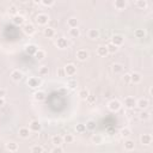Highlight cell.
Segmentation results:
<instances>
[{
  "label": "cell",
  "mask_w": 153,
  "mask_h": 153,
  "mask_svg": "<svg viewBox=\"0 0 153 153\" xmlns=\"http://www.w3.org/2000/svg\"><path fill=\"white\" fill-rule=\"evenodd\" d=\"M124 107L128 109H134L136 107V99L134 97H126L124 98Z\"/></svg>",
  "instance_id": "7"
},
{
  "label": "cell",
  "mask_w": 153,
  "mask_h": 153,
  "mask_svg": "<svg viewBox=\"0 0 153 153\" xmlns=\"http://www.w3.org/2000/svg\"><path fill=\"white\" fill-rule=\"evenodd\" d=\"M86 131H95L96 129V122H95V121H92V120H90V121H87V122H86Z\"/></svg>",
  "instance_id": "33"
},
{
  "label": "cell",
  "mask_w": 153,
  "mask_h": 153,
  "mask_svg": "<svg viewBox=\"0 0 153 153\" xmlns=\"http://www.w3.org/2000/svg\"><path fill=\"white\" fill-rule=\"evenodd\" d=\"M87 58H88V52L87 50H85V49H79L77 52V59L79 61H85Z\"/></svg>",
  "instance_id": "14"
},
{
  "label": "cell",
  "mask_w": 153,
  "mask_h": 153,
  "mask_svg": "<svg viewBox=\"0 0 153 153\" xmlns=\"http://www.w3.org/2000/svg\"><path fill=\"white\" fill-rule=\"evenodd\" d=\"M62 142H63L62 136H60V135H53L52 136V143L53 145H61Z\"/></svg>",
  "instance_id": "28"
},
{
  "label": "cell",
  "mask_w": 153,
  "mask_h": 153,
  "mask_svg": "<svg viewBox=\"0 0 153 153\" xmlns=\"http://www.w3.org/2000/svg\"><path fill=\"white\" fill-rule=\"evenodd\" d=\"M37 50H38V48H37V46H35V44H28V46L25 47V53L29 54V55H35Z\"/></svg>",
  "instance_id": "19"
},
{
  "label": "cell",
  "mask_w": 153,
  "mask_h": 153,
  "mask_svg": "<svg viewBox=\"0 0 153 153\" xmlns=\"http://www.w3.org/2000/svg\"><path fill=\"white\" fill-rule=\"evenodd\" d=\"M67 24H68V27H69V28H78L79 22H78V19H77V18L72 17V18H69V19L67 20Z\"/></svg>",
  "instance_id": "27"
},
{
  "label": "cell",
  "mask_w": 153,
  "mask_h": 153,
  "mask_svg": "<svg viewBox=\"0 0 153 153\" xmlns=\"http://www.w3.org/2000/svg\"><path fill=\"white\" fill-rule=\"evenodd\" d=\"M23 31H24V33H25L27 35L33 36V35L36 33V29H35V27H34V24L27 23V24H24V25H23Z\"/></svg>",
  "instance_id": "4"
},
{
  "label": "cell",
  "mask_w": 153,
  "mask_h": 153,
  "mask_svg": "<svg viewBox=\"0 0 153 153\" xmlns=\"http://www.w3.org/2000/svg\"><path fill=\"white\" fill-rule=\"evenodd\" d=\"M38 74L41 75V77L48 75V74H49V68H48L47 66H42V67H39V69H38Z\"/></svg>",
  "instance_id": "34"
},
{
  "label": "cell",
  "mask_w": 153,
  "mask_h": 153,
  "mask_svg": "<svg viewBox=\"0 0 153 153\" xmlns=\"http://www.w3.org/2000/svg\"><path fill=\"white\" fill-rule=\"evenodd\" d=\"M5 150L9 151V152H17L19 150V146H18V143L11 141V142H7L5 145Z\"/></svg>",
  "instance_id": "12"
},
{
  "label": "cell",
  "mask_w": 153,
  "mask_h": 153,
  "mask_svg": "<svg viewBox=\"0 0 153 153\" xmlns=\"http://www.w3.org/2000/svg\"><path fill=\"white\" fill-rule=\"evenodd\" d=\"M56 47L59 48V49H66L68 47V39L65 38V37H60L56 39Z\"/></svg>",
  "instance_id": "6"
},
{
  "label": "cell",
  "mask_w": 153,
  "mask_h": 153,
  "mask_svg": "<svg viewBox=\"0 0 153 153\" xmlns=\"http://www.w3.org/2000/svg\"><path fill=\"white\" fill-rule=\"evenodd\" d=\"M53 153H61L63 152V148L61 147V145H54V148L52 150Z\"/></svg>",
  "instance_id": "42"
},
{
  "label": "cell",
  "mask_w": 153,
  "mask_h": 153,
  "mask_svg": "<svg viewBox=\"0 0 153 153\" xmlns=\"http://www.w3.org/2000/svg\"><path fill=\"white\" fill-rule=\"evenodd\" d=\"M86 101H87L88 103H93V102L96 101V97H95L93 95H88V97L86 98Z\"/></svg>",
  "instance_id": "47"
},
{
  "label": "cell",
  "mask_w": 153,
  "mask_h": 153,
  "mask_svg": "<svg viewBox=\"0 0 153 153\" xmlns=\"http://www.w3.org/2000/svg\"><path fill=\"white\" fill-rule=\"evenodd\" d=\"M41 84H42L41 79L37 77H31L28 79V86L31 88H37L38 86H41Z\"/></svg>",
  "instance_id": "3"
},
{
  "label": "cell",
  "mask_w": 153,
  "mask_h": 153,
  "mask_svg": "<svg viewBox=\"0 0 153 153\" xmlns=\"http://www.w3.org/2000/svg\"><path fill=\"white\" fill-rule=\"evenodd\" d=\"M4 105H5V99L3 97H0V108L4 107Z\"/></svg>",
  "instance_id": "50"
},
{
  "label": "cell",
  "mask_w": 153,
  "mask_h": 153,
  "mask_svg": "<svg viewBox=\"0 0 153 153\" xmlns=\"http://www.w3.org/2000/svg\"><path fill=\"white\" fill-rule=\"evenodd\" d=\"M150 112L148 111H145V110H142L141 112H140V115H139V118L141 120V121H147L148 118H150Z\"/></svg>",
  "instance_id": "39"
},
{
  "label": "cell",
  "mask_w": 153,
  "mask_h": 153,
  "mask_svg": "<svg viewBox=\"0 0 153 153\" xmlns=\"http://www.w3.org/2000/svg\"><path fill=\"white\" fill-rule=\"evenodd\" d=\"M63 69H65V74L68 77H72L77 73V67L73 65V63H68V65H66L63 67Z\"/></svg>",
  "instance_id": "5"
},
{
  "label": "cell",
  "mask_w": 153,
  "mask_h": 153,
  "mask_svg": "<svg viewBox=\"0 0 153 153\" xmlns=\"http://www.w3.org/2000/svg\"><path fill=\"white\" fill-rule=\"evenodd\" d=\"M62 140H63L65 143H72L74 141V136L72 134H65V135H63V138H62Z\"/></svg>",
  "instance_id": "32"
},
{
  "label": "cell",
  "mask_w": 153,
  "mask_h": 153,
  "mask_svg": "<svg viewBox=\"0 0 153 153\" xmlns=\"http://www.w3.org/2000/svg\"><path fill=\"white\" fill-rule=\"evenodd\" d=\"M44 6H52L54 3H55V0H42L41 1Z\"/></svg>",
  "instance_id": "45"
},
{
  "label": "cell",
  "mask_w": 153,
  "mask_h": 153,
  "mask_svg": "<svg viewBox=\"0 0 153 153\" xmlns=\"http://www.w3.org/2000/svg\"><path fill=\"white\" fill-rule=\"evenodd\" d=\"M69 36L73 38H78L80 36V30L78 28H69Z\"/></svg>",
  "instance_id": "26"
},
{
  "label": "cell",
  "mask_w": 153,
  "mask_h": 153,
  "mask_svg": "<svg viewBox=\"0 0 153 153\" xmlns=\"http://www.w3.org/2000/svg\"><path fill=\"white\" fill-rule=\"evenodd\" d=\"M108 109L112 112H116L121 109V102L117 101V99H111L109 103H108Z\"/></svg>",
  "instance_id": "1"
},
{
  "label": "cell",
  "mask_w": 153,
  "mask_h": 153,
  "mask_svg": "<svg viewBox=\"0 0 153 153\" xmlns=\"http://www.w3.org/2000/svg\"><path fill=\"white\" fill-rule=\"evenodd\" d=\"M148 105H150V102L146 98H140V99L136 101V107H138L139 109H141V110H145Z\"/></svg>",
  "instance_id": "11"
},
{
  "label": "cell",
  "mask_w": 153,
  "mask_h": 153,
  "mask_svg": "<svg viewBox=\"0 0 153 153\" xmlns=\"http://www.w3.org/2000/svg\"><path fill=\"white\" fill-rule=\"evenodd\" d=\"M24 20H25V19H24V17L20 16V14H16V16L12 17V22L16 24V25H23Z\"/></svg>",
  "instance_id": "21"
},
{
  "label": "cell",
  "mask_w": 153,
  "mask_h": 153,
  "mask_svg": "<svg viewBox=\"0 0 153 153\" xmlns=\"http://www.w3.org/2000/svg\"><path fill=\"white\" fill-rule=\"evenodd\" d=\"M88 95H90V92H88L86 88H83V90L79 91V97L82 99H84V101H86V98L88 97Z\"/></svg>",
  "instance_id": "38"
},
{
  "label": "cell",
  "mask_w": 153,
  "mask_h": 153,
  "mask_svg": "<svg viewBox=\"0 0 153 153\" xmlns=\"http://www.w3.org/2000/svg\"><path fill=\"white\" fill-rule=\"evenodd\" d=\"M131 134H132V131L129 129V128L124 127V128H122V129H121V136H122V138H126V139L129 138Z\"/></svg>",
  "instance_id": "29"
},
{
  "label": "cell",
  "mask_w": 153,
  "mask_h": 153,
  "mask_svg": "<svg viewBox=\"0 0 153 153\" xmlns=\"http://www.w3.org/2000/svg\"><path fill=\"white\" fill-rule=\"evenodd\" d=\"M114 6L116 10L122 11L127 7V0H115L114 1Z\"/></svg>",
  "instance_id": "13"
},
{
  "label": "cell",
  "mask_w": 153,
  "mask_h": 153,
  "mask_svg": "<svg viewBox=\"0 0 153 153\" xmlns=\"http://www.w3.org/2000/svg\"><path fill=\"white\" fill-rule=\"evenodd\" d=\"M29 128H30L31 132H39V131H41V128H42V126L37 120H34V121H31V122H30Z\"/></svg>",
  "instance_id": "10"
},
{
  "label": "cell",
  "mask_w": 153,
  "mask_h": 153,
  "mask_svg": "<svg viewBox=\"0 0 153 153\" xmlns=\"http://www.w3.org/2000/svg\"><path fill=\"white\" fill-rule=\"evenodd\" d=\"M11 78L14 80V82H20V80L23 79V73L19 69H13L11 72Z\"/></svg>",
  "instance_id": "15"
},
{
  "label": "cell",
  "mask_w": 153,
  "mask_h": 153,
  "mask_svg": "<svg viewBox=\"0 0 153 153\" xmlns=\"http://www.w3.org/2000/svg\"><path fill=\"white\" fill-rule=\"evenodd\" d=\"M66 74H65V69L63 68H60L59 69V77H65Z\"/></svg>",
  "instance_id": "49"
},
{
  "label": "cell",
  "mask_w": 153,
  "mask_h": 153,
  "mask_svg": "<svg viewBox=\"0 0 153 153\" xmlns=\"http://www.w3.org/2000/svg\"><path fill=\"white\" fill-rule=\"evenodd\" d=\"M6 96V91H5V88H0V97H5Z\"/></svg>",
  "instance_id": "48"
},
{
  "label": "cell",
  "mask_w": 153,
  "mask_h": 153,
  "mask_svg": "<svg viewBox=\"0 0 153 153\" xmlns=\"http://www.w3.org/2000/svg\"><path fill=\"white\" fill-rule=\"evenodd\" d=\"M136 6L141 10H145L147 7V1L146 0H136Z\"/></svg>",
  "instance_id": "40"
},
{
  "label": "cell",
  "mask_w": 153,
  "mask_h": 153,
  "mask_svg": "<svg viewBox=\"0 0 153 153\" xmlns=\"http://www.w3.org/2000/svg\"><path fill=\"white\" fill-rule=\"evenodd\" d=\"M111 69H112V73L118 74V73H121V72L123 71V66L121 65V63H114L112 67H111Z\"/></svg>",
  "instance_id": "25"
},
{
  "label": "cell",
  "mask_w": 153,
  "mask_h": 153,
  "mask_svg": "<svg viewBox=\"0 0 153 153\" xmlns=\"http://www.w3.org/2000/svg\"><path fill=\"white\" fill-rule=\"evenodd\" d=\"M35 56H36V59L37 60H43L44 58H46V52L44 50H42V49H38L37 52H36V54H35Z\"/></svg>",
  "instance_id": "36"
},
{
  "label": "cell",
  "mask_w": 153,
  "mask_h": 153,
  "mask_svg": "<svg viewBox=\"0 0 153 153\" xmlns=\"http://www.w3.org/2000/svg\"><path fill=\"white\" fill-rule=\"evenodd\" d=\"M9 13L11 14V16H16V14H17V7H16V6H10V10H9Z\"/></svg>",
  "instance_id": "44"
},
{
  "label": "cell",
  "mask_w": 153,
  "mask_h": 153,
  "mask_svg": "<svg viewBox=\"0 0 153 153\" xmlns=\"http://www.w3.org/2000/svg\"><path fill=\"white\" fill-rule=\"evenodd\" d=\"M30 128H27V127H22L19 128V131H18V134L22 139H27L29 138V135H30Z\"/></svg>",
  "instance_id": "17"
},
{
  "label": "cell",
  "mask_w": 153,
  "mask_h": 153,
  "mask_svg": "<svg viewBox=\"0 0 153 153\" xmlns=\"http://www.w3.org/2000/svg\"><path fill=\"white\" fill-rule=\"evenodd\" d=\"M75 131H77V133H85L86 132V126L84 123H78L75 126Z\"/></svg>",
  "instance_id": "41"
},
{
  "label": "cell",
  "mask_w": 153,
  "mask_h": 153,
  "mask_svg": "<svg viewBox=\"0 0 153 153\" xmlns=\"http://www.w3.org/2000/svg\"><path fill=\"white\" fill-rule=\"evenodd\" d=\"M87 36H88V38H90V39H97L99 37L98 29H90V30H88Z\"/></svg>",
  "instance_id": "20"
},
{
  "label": "cell",
  "mask_w": 153,
  "mask_h": 153,
  "mask_svg": "<svg viewBox=\"0 0 153 153\" xmlns=\"http://www.w3.org/2000/svg\"><path fill=\"white\" fill-rule=\"evenodd\" d=\"M107 48H108V52H109V54H115L117 50H118V47L117 46H115V44H112L111 42L107 46Z\"/></svg>",
  "instance_id": "35"
},
{
  "label": "cell",
  "mask_w": 153,
  "mask_h": 153,
  "mask_svg": "<svg viewBox=\"0 0 153 153\" xmlns=\"http://www.w3.org/2000/svg\"><path fill=\"white\" fill-rule=\"evenodd\" d=\"M134 35L136 38H143L145 36H146V31H145L143 29H136L134 31Z\"/></svg>",
  "instance_id": "30"
},
{
  "label": "cell",
  "mask_w": 153,
  "mask_h": 153,
  "mask_svg": "<svg viewBox=\"0 0 153 153\" xmlns=\"http://www.w3.org/2000/svg\"><path fill=\"white\" fill-rule=\"evenodd\" d=\"M68 87L69 88H75L77 87V80H68Z\"/></svg>",
  "instance_id": "43"
},
{
  "label": "cell",
  "mask_w": 153,
  "mask_h": 153,
  "mask_svg": "<svg viewBox=\"0 0 153 153\" xmlns=\"http://www.w3.org/2000/svg\"><path fill=\"white\" fill-rule=\"evenodd\" d=\"M43 151H44V148L42 146H39V145H35V146L30 148V152H33V153H42Z\"/></svg>",
  "instance_id": "37"
},
{
  "label": "cell",
  "mask_w": 153,
  "mask_h": 153,
  "mask_svg": "<svg viewBox=\"0 0 153 153\" xmlns=\"http://www.w3.org/2000/svg\"><path fill=\"white\" fill-rule=\"evenodd\" d=\"M43 35H44V37H47V38H53L54 36H55V31H54V29L53 28H46L44 30H43Z\"/></svg>",
  "instance_id": "22"
},
{
  "label": "cell",
  "mask_w": 153,
  "mask_h": 153,
  "mask_svg": "<svg viewBox=\"0 0 153 153\" xmlns=\"http://www.w3.org/2000/svg\"><path fill=\"white\" fill-rule=\"evenodd\" d=\"M91 140H92V142H93L95 145H101V143L103 142V138H102L99 134H95L92 138H91Z\"/></svg>",
  "instance_id": "31"
},
{
  "label": "cell",
  "mask_w": 153,
  "mask_h": 153,
  "mask_svg": "<svg viewBox=\"0 0 153 153\" xmlns=\"http://www.w3.org/2000/svg\"><path fill=\"white\" fill-rule=\"evenodd\" d=\"M33 1H34L35 4H41V1H42V0H33Z\"/></svg>",
  "instance_id": "51"
},
{
  "label": "cell",
  "mask_w": 153,
  "mask_h": 153,
  "mask_svg": "<svg viewBox=\"0 0 153 153\" xmlns=\"http://www.w3.org/2000/svg\"><path fill=\"white\" fill-rule=\"evenodd\" d=\"M123 82L124 83H131V73H126L123 75Z\"/></svg>",
  "instance_id": "46"
},
{
  "label": "cell",
  "mask_w": 153,
  "mask_h": 153,
  "mask_svg": "<svg viewBox=\"0 0 153 153\" xmlns=\"http://www.w3.org/2000/svg\"><path fill=\"white\" fill-rule=\"evenodd\" d=\"M49 22V16L46 14V13H39L36 16V23L38 25H46Z\"/></svg>",
  "instance_id": "2"
},
{
  "label": "cell",
  "mask_w": 153,
  "mask_h": 153,
  "mask_svg": "<svg viewBox=\"0 0 153 153\" xmlns=\"http://www.w3.org/2000/svg\"><path fill=\"white\" fill-rule=\"evenodd\" d=\"M123 42H124V37L122 35H114V36H112V38H111V43L117 46V47L122 46Z\"/></svg>",
  "instance_id": "8"
},
{
  "label": "cell",
  "mask_w": 153,
  "mask_h": 153,
  "mask_svg": "<svg viewBox=\"0 0 153 153\" xmlns=\"http://www.w3.org/2000/svg\"><path fill=\"white\" fill-rule=\"evenodd\" d=\"M123 146H124V150H126V151H133V150L135 148V142H134L133 140H131V139L127 138V139L124 140Z\"/></svg>",
  "instance_id": "18"
},
{
  "label": "cell",
  "mask_w": 153,
  "mask_h": 153,
  "mask_svg": "<svg viewBox=\"0 0 153 153\" xmlns=\"http://www.w3.org/2000/svg\"><path fill=\"white\" fill-rule=\"evenodd\" d=\"M108 54H109V52H108L107 46H99L97 48V55L98 56H107Z\"/></svg>",
  "instance_id": "23"
},
{
  "label": "cell",
  "mask_w": 153,
  "mask_h": 153,
  "mask_svg": "<svg viewBox=\"0 0 153 153\" xmlns=\"http://www.w3.org/2000/svg\"><path fill=\"white\" fill-rule=\"evenodd\" d=\"M152 135L151 134H142L140 136V141L142 145H145V146H148V145L152 143Z\"/></svg>",
  "instance_id": "9"
},
{
  "label": "cell",
  "mask_w": 153,
  "mask_h": 153,
  "mask_svg": "<svg viewBox=\"0 0 153 153\" xmlns=\"http://www.w3.org/2000/svg\"><path fill=\"white\" fill-rule=\"evenodd\" d=\"M141 80H142V77H141L140 73H138V72H133V73H131V83L139 84Z\"/></svg>",
  "instance_id": "16"
},
{
  "label": "cell",
  "mask_w": 153,
  "mask_h": 153,
  "mask_svg": "<svg viewBox=\"0 0 153 153\" xmlns=\"http://www.w3.org/2000/svg\"><path fill=\"white\" fill-rule=\"evenodd\" d=\"M34 97H35V99L37 102H42V101L46 99V93L43 91H36L35 95H34Z\"/></svg>",
  "instance_id": "24"
}]
</instances>
